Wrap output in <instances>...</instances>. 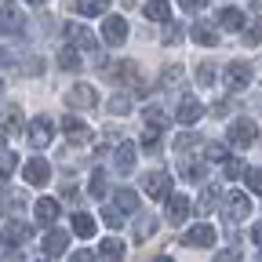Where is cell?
<instances>
[{"label": "cell", "mask_w": 262, "mask_h": 262, "mask_svg": "<svg viewBox=\"0 0 262 262\" xmlns=\"http://www.w3.org/2000/svg\"><path fill=\"white\" fill-rule=\"evenodd\" d=\"M15 168H18V157H15V153H4V149H0V182H4V179H8V175H11Z\"/></svg>", "instance_id": "cell-31"}, {"label": "cell", "mask_w": 262, "mask_h": 262, "mask_svg": "<svg viewBox=\"0 0 262 262\" xmlns=\"http://www.w3.org/2000/svg\"><path fill=\"white\" fill-rule=\"evenodd\" d=\"M0 91H4V80H0Z\"/></svg>", "instance_id": "cell-50"}, {"label": "cell", "mask_w": 262, "mask_h": 262, "mask_svg": "<svg viewBox=\"0 0 262 262\" xmlns=\"http://www.w3.org/2000/svg\"><path fill=\"white\" fill-rule=\"evenodd\" d=\"M98 255H106V258H120L124 255V244L117 237H106V241H98Z\"/></svg>", "instance_id": "cell-26"}, {"label": "cell", "mask_w": 262, "mask_h": 262, "mask_svg": "<svg viewBox=\"0 0 262 262\" xmlns=\"http://www.w3.org/2000/svg\"><path fill=\"white\" fill-rule=\"evenodd\" d=\"M73 233H77V237H84V241H88V237H95V219H91V215H84V211H77V215H73Z\"/></svg>", "instance_id": "cell-23"}, {"label": "cell", "mask_w": 262, "mask_h": 262, "mask_svg": "<svg viewBox=\"0 0 262 262\" xmlns=\"http://www.w3.org/2000/svg\"><path fill=\"white\" fill-rule=\"evenodd\" d=\"M29 4H37V8H40V4H44V0H29Z\"/></svg>", "instance_id": "cell-49"}, {"label": "cell", "mask_w": 262, "mask_h": 262, "mask_svg": "<svg viewBox=\"0 0 262 262\" xmlns=\"http://www.w3.org/2000/svg\"><path fill=\"white\" fill-rule=\"evenodd\" d=\"M201 117H204V106L196 102V98H182V102H179V120L182 124H196Z\"/></svg>", "instance_id": "cell-18"}, {"label": "cell", "mask_w": 262, "mask_h": 262, "mask_svg": "<svg viewBox=\"0 0 262 262\" xmlns=\"http://www.w3.org/2000/svg\"><path fill=\"white\" fill-rule=\"evenodd\" d=\"M106 110H110L113 117H124V113H131V98H127V95H113L110 102H106Z\"/></svg>", "instance_id": "cell-27"}, {"label": "cell", "mask_w": 262, "mask_h": 262, "mask_svg": "<svg viewBox=\"0 0 262 262\" xmlns=\"http://www.w3.org/2000/svg\"><path fill=\"white\" fill-rule=\"evenodd\" d=\"M102 222H106L110 229H120V226H124V219H120L117 208H106V211H102Z\"/></svg>", "instance_id": "cell-38"}, {"label": "cell", "mask_w": 262, "mask_h": 262, "mask_svg": "<svg viewBox=\"0 0 262 262\" xmlns=\"http://www.w3.org/2000/svg\"><path fill=\"white\" fill-rule=\"evenodd\" d=\"M219 26H222V29H244V11L222 8V11H219Z\"/></svg>", "instance_id": "cell-21"}, {"label": "cell", "mask_w": 262, "mask_h": 262, "mask_svg": "<svg viewBox=\"0 0 262 262\" xmlns=\"http://www.w3.org/2000/svg\"><path fill=\"white\" fill-rule=\"evenodd\" d=\"M73 11H80V15H88V18H95V15L110 11V0H73Z\"/></svg>", "instance_id": "cell-20"}, {"label": "cell", "mask_w": 262, "mask_h": 262, "mask_svg": "<svg viewBox=\"0 0 262 262\" xmlns=\"http://www.w3.org/2000/svg\"><path fill=\"white\" fill-rule=\"evenodd\" d=\"M142 15H146L149 22H168V18H171V11H168V4H164V0H149V4L142 8Z\"/></svg>", "instance_id": "cell-22"}, {"label": "cell", "mask_w": 262, "mask_h": 262, "mask_svg": "<svg viewBox=\"0 0 262 262\" xmlns=\"http://www.w3.org/2000/svg\"><path fill=\"white\" fill-rule=\"evenodd\" d=\"M18 124H22V110H18V106H11V110H8V117H4V131L11 135V131H18Z\"/></svg>", "instance_id": "cell-34"}, {"label": "cell", "mask_w": 262, "mask_h": 262, "mask_svg": "<svg viewBox=\"0 0 262 262\" xmlns=\"http://www.w3.org/2000/svg\"><path fill=\"white\" fill-rule=\"evenodd\" d=\"M196 84H201V88H211V84H215V66H211V62H201V66H196Z\"/></svg>", "instance_id": "cell-30"}, {"label": "cell", "mask_w": 262, "mask_h": 262, "mask_svg": "<svg viewBox=\"0 0 262 262\" xmlns=\"http://www.w3.org/2000/svg\"><path fill=\"white\" fill-rule=\"evenodd\" d=\"M182 66H168V70H164V77H160V88H175L179 80H182Z\"/></svg>", "instance_id": "cell-33"}, {"label": "cell", "mask_w": 262, "mask_h": 262, "mask_svg": "<svg viewBox=\"0 0 262 262\" xmlns=\"http://www.w3.org/2000/svg\"><path fill=\"white\" fill-rule=\"evenodd\" d=\"M222 164H226V175H229V179H241V175H244V160H229V157H226Z\"/></svg>", "instance_id": "cell-40"}, {"label": "cell", "mask_w": 262, "mask_h": 262, "mask_svg": "<svg viewBox=\"0 0 262 262\" xmlns=\"http://www.w3.org/2000/svg\"><path fill=\"white\" fill-rule=\"evenodd\" d=\"M258 37H262V33H258V26H251V29H248V40H244V44H248V48H258Z\"/></svg>", "instance_id": "cell-45"}, {"label": "cell", "mask_w": 262, "mask_h": 262, "mask_svg": "<svg viewBox=\"0 0 262 262\" xmlns=\"http://www.w3.org/2000/svg\"><path fill=\"white\" fill-rule=\"evenodd\" d=\"M142 186H146V193L153 196V201H164V196L171 193V175L168 171H149L142 179Z\"/></svg>", "instance_id": "cell-10"}, {"label": "cell", "mask_w": 262, "mask_h": 262, "mask_svg": "<svg viewBox=\"0 0 262 262\" xmlns=\"http://www.w3.org/2000/svg\"><path fill=\"white\" fill-rule=\"evenodd\" d=\"M164 201H168V211H164V215H168V222H171V226H182V222H186V215H189V201H186V193H168Z\"/></svg>", "instance_id": "cell-12"}, {"label": "cell", "mask_w": 262, "mask_h": 262, "mask_svg": "<svg viewBox=\"0 0 262 262\" xmlns=\"http://www.w3.org/2000/svg\"><path fill=\"white\" fill-rule=\"evenodd\" d=\"M51 135H55V124H51V117H37L29 124V131H26V139L37 146V149H44V146H51Z\"/></svg>", "instance_id": "cell-6"}, {"label": "cell", "mask_w": 262, "mask_h": 262, "mask_svg": "<svg viewBox=\"0 0 262 262\" xmlns=\"http://www.w3.org/2000/svg\"><path fill=\"white\" fill-rule=\"evenodd\" d=\"M117 208L120 211H135L139 208V193L135 189H117Z\"/></svg>", "instance_id": "cell-25"}, {"label": "cell", "mask_w": 262, "mask_h": 262, "mask_svg": "<svg viewBox=\"0 0 262 262\" xmlns=\"http://www.w3.org/2000/svg\"><path fill=\"white\" fill-rule=\"evenodd\" d=\"M22 175H26V182H29V186H44V182L51 179V164H48L44 157H33L26 168H22Z\"/></svg>", "instance_id": "cell-11"}, {"label": "cell", "mask_w": 262, "mask_h": 262, "mask_svg": "<svg viewBox=\"0 0 262 262\" xmlns=\"http://www.w3.org/2000/svg\"><path fill=\"white\" fill-rule=\"evenodd\" d=\"M62 135L70 139L73 146H84V142H91V139H95V135H91V127H88L80 117H66V120H62Z\"/></svg>", "instance_id": "cell-8"}, {"label": "cell", "mask_w": 262, "mask_h": 262, "mask_svg": "<svg viewBox=\"0 0 262 262\" xmlns=\"http://www.w3.org/2000/svg\"><path fill=\"white\" fill-rule=\"evenodd\" d=\"M29 237H33V226H29V222H18V219L4 222V229H0V244H8V248L26 244Z\"/></svg>", "instance_id": "cell-2"}, {"label": "cell", "mask_w": 262, "mask_h": 262, "mask_svg": "<svg viewBox=\"0 0 262 262\" xmlns=\"http://www.w3.org/2000/svg\"><path fill=\"white\" fill-rule=\"evenodd\" d=\"M215 201H219V196H215V189H211V186H208V189H204V193H201V211H204V215H208V211H211V208H215Z\"/></svg>", "instance_id": "cell-41"}, {"label": "cell", "mask_w": 262, "mask_h": 262, "mask_svg": "<svg viewBox=\"0 0 262 262\" xmlns=\"http://www.w3.org/2000/svg\"><path fill=\"white\" fill-rule=\"evenodd\" d=\"M226 208H229V219H248L251 215V201H248L241 189H233V193L226 196Z\"/></svg>", "instance_id": "cell-16"}, {"label": "cell", "mask_w": 262, "mask_h": 262, "mask_svg": "<svg viewBox=\"0 0 262 262\" xmlns=\"http://www.w3.org/2000/svg\"><path fill=\"white\" fill-rule=\"evenodd\" d=\"M58 66H62V70H80V55L73 48H62L58 51Z\"/></svg>", "instance_id": "cell-28"}, {"label": "cell", "mask_w": 262, "mask_h": 262, "mask_svg": "<svg viewBox=\"0 0 262 262\" xmlns=\"http://www.w3.org/2000/svg\"><path fill=\"white\" fill-rule=\"evenodd\" d=\"M153 229H157V215H142V219L135 222V241H139V244L149 241V237H153Z\"/></svg>", "instance_id": "cell-24"}, {"label": "cell", "mask_w": 262, "mask_h": 262, "mask_svg": "<svg viewBox=\"0 0 262 262\" xmlns=\"http://www.w3.org/2000/svg\"><path fill=\"white\" fill-rule=\"evenodd\" d=\"M91 196H106V175L91 171Z\"/></svg>", "instance_id": "cell-37"}, {"label": "cell", "mask_w": 262, "mask_h": 262, "mask_svg": "<svg viewBox=\"0 0 262 262\" xmlns=\"http://www.w3.org/2000/svg\"><path fill=\"white\" fill-rule=\"evenodd\" d=\"M66 244H70V233H66V229H51V233L44 237V255L48 258H58L66 251Z\"/></svg>", "instance_id": "cell-15"}, {"label": "cell", "mask_w": 262, "mask_h": 262, "mask_svg": "<svg viewBox=\"0 0 262 262\" xmlns=\"http://www.w3.org/2000/svg\"><path fill=\"white\" fill-rule=\"evenodd\" d=\"M229 142L241 146V149L255 146V142H258V124H255V120H237L233 127H229Z\"/></svg>", "instance_id": "cell-5"}, {"label": "cell", "mask_w": 262, "mask_h": 262, "mask_svg": "<svg viewBox=\"0 0 262 262\" xmlns=\"http://www.w3.org/2000/svg\"><path fill=\"white\" fill-rule=\"evenodd\" d=\"M0 29H4V33L8 29H18V15L11 8H0Z\"/></svg>", "instance_id": "cell-35"}, {"label": "cell", "mask_w": 262, "mask_h": 262, "mask_svg": "<svg viewBox=\"0 0 262 262\" xmlns=\"http://www.w3.org/2000/svg\"><path fill=\"white\" fill-rule=\"evenodd\" d=\"M251 4H255V8H258V0H251Z\"/></svg>", "instance_id": "cell-51"}, {"label": "cell", "mask_w": 262, "mask_h": 262, "mask_svg": "<svg viewBox=\"0 0 262 262\" xmlns=\"http://www.w3.org/2000/svg\"><path fill=\"white\" fill-rule=\"evenodd\" d=\"M146 124H149V127H164V124H168V117H164V110L149 106V110H146Z\"/></svg>", "instance_id": "cell-36"}, {"label": "cell", "mask_w": 262, "mask_h": 262, "mask_svg": "<svg viewBox=\"0 0 262 262\" xmlns=\"http://www.w3.org/2000/svg\"><path fill=\"white\" fill-rule=\"evenodd\" d=\"M95 102H98V95H95L91 84H73L70 95H66V106L70 110H95Z\"/></svg>", "instance_id": "cell-4"}, {"label": "cell", "mask_w": 262, "mask_h": 262, "mask_svg": "<svg viewBox=\"0 0 262 262\" xmlns=\"http://www.w3.org/2000/svg\"><path fill=\"white\" fill-rule=\"evenodd\" d=\"M102 40L106 44H124L127 40V18H120V15H106L102 18Z\"/></svg>", "instance_id": "cell-7"}, {"label": "cell", "mask_w": 262, "mask_h": 262, "mask_svg": "<svg viewBox=\"0 0 262 262\" xmlns=\"http://www.w3.org/2000/svg\"><path fill=\"white\" fill-rule=\"evenodd\" d=\"M193 40L204 44V48H215V44H219V29H215L211 22H196V26H193Z\"/></svg>", "instance_id": "cell-19"}, {"label": "cell", "mask_w": 262, "mask_h": 262, "mask_svg": "<svg viewBox=\"0 0 262 262\" xmlns=\"http://www.w3.org/2000/svg\"><path fill=\"white\" fill-rule=\"evenodd\" d=\"M37 222H40V226H55V222H58V201L40 196V201H37Z\"/></svg>", "instance_id": "cell-17"}, {"label": "cell", "mask_w": 262, "mask_h": 262, "mask_svg": "<svg viewBox=\"0 0 262 262\" xmlns=\"http://www.w3.org/2000/svg\"><path fill=\"white\" fill-rule=\"evenodd\" d=\"M204 142H201V135H179L175 139V149L179 153H193V149H201Z\"/></svg>", "instance_id": "cell-29"}, {"label": "cell", "mask_w": 262, "mask_h": 262, "mask_svg": "<svg viewBox=\"0 0 262 262\" xmlns=\"http://www.w3.org/2000/svg\"><path fill=\"white\" fill-rule=\"evenodd\" d=\"M106 77L117 80V84H135L139 95L146 91V80H139V66H135V62H113L110 70H106Z\"/></svg>", "instance_id": "cell-1"}, {"label": "cell", "mask_w": 262, "mask_h": 262, "mask_svg": "<svg viewBox=\"0 0 262 262\" xmlns=\"http://www.w3.org/2000/svg\"><path fill=\"white\" fill-rule=\"evenodd\" d=\"M182 33H186V29L171 22V26H168V33H164V44H179V40H182Z\"/></svg>", "instance_id": "cell-42"}, {"label": "cell", "mask_w": 262, "mask_h": 262, "mask_svg": "<svg viewBox=\"0 0 262 262\" xmlns=\"http://www.w3.org/2000/svg\"><path fill=\"white\" fill-rule=\"evenodd\" d=\"M258 241H262V226L255 222V226H251V244H258Z\"/></svg>", "instance_id": "cell-47"}, {"label": "cell", "mask_w": 262, "mask_h": 262, "mask_svg": "<svg viewBox=\"0 0 262 262\" xmlns=\"http://www.w3.org/2000/svg\"><path fill=\"white\" fill-rule=\"evenodd\" d=\"M208 160L211 164H222L226 160V146H208Z\"/></svg>", "instance_id": "cell-44"}, {"label": "cell", "mask_w": 262, "mask_h": 262, "mask_svg": "<svg viewBox=\"0 0 262 262\" xmlns=\"http://www.w3.org/2000/svg\"><path fill=\"white\" fill-rule=\"evenodd\" d=\"M251 77H255V70H251V66H244V62H229V66H226V73H222V80H226V88H229V91L248 88V84H251Z\"/></svg>", "instance_id": "cell-3"}, {"label": "cell", "mask_w": 262, "mask_h": 262, "mask_svg": "<svg viewBox=\"0 0 262 262\" xmlns=\"http://www.w3.org/2000/svg\"><path fill=\"white\" fill-rule=\"evenodd\" d=\"M0 149H4V131H0Z\"/></svg>", "instance_id": "cell-48"}, {"label": "cell", "mask_w": 262, "mask_h": 262, "mask_svg": "<svg viewBox=\"0 0 262 262\" xmlns=\"http://www.w3.org/2000/svg\"><path fill=\"white\" fill-rule=\"evenodd\" d=\"M66 37H70L73 48H95V37H91V29L80 26V22H66Z\"/></svg>", "instance_id": "cell-14"}, {"label": "cell", "mask_w": 262, "mask_h": 262, "mask_svg": "<svg viewBox=\"0 0 262 262\" xmlns=\"http://www.w3.org/2000/svg\"><path fill=\"white\" fill-rule=\"evenodd\" d=\"M135 153H139V149H135V146H131V142H124V146H117V153H113V168H117L120 175H127L131 168H135V160H139Z\"/></svg>", "instance_id": "cell-13"}, {"label": "cell", "mask_w": 262, "mask_h": 262, "mask_svg": "<svg viewBox=\"0 0 262 262\" xmlns=\"http://www.w3.org/2000/svg\"><path fill=\"white\" fill-rule=\"evenodd\" d=\"M179 171H182L186 179H193V182L204 179V168H201V164H193V160H186V157H182V164H179Z\"/></svg>", "instance_id": "cell-32"}, {"label": "cell", "mask_w": 262, "mask_h": 262, "mask_svg": "<svg viewBox=\"0 0 262 262\" xmlns=\"http://www.w3.org/2000/svg\"><path fill=\"white\" fill-rule=\"evenodd\" d=\"M179 4L189 8V11H201V8H204V0H179Z\"/></svg>", "instance_id": "cell-46"}, {"label": "cell", "mask_w": 262, "mask_h": 262, "mask_svg": "<svg viewBox=\"0 0 262 262\" xmlns=\"http://www.w3.org/2000/svg\"><path fill=\"white\" fill-rule=\"evenodd\" d=\"M248 186H251V193H262V171L258 168H248Z\"/></svg>", "instance_id": "cell-43"}, {"label": "cell", "mask_w": 262, "mask_h": 262, "mask_svg": "<svg viewBox=\"0 0 262 262\" xmlns=\"http://www.w3.org/2000/svg\"><path fill=\"white\" fill-rule=\"evenodd\" d=\"M157 146H160V127H149L142 135V149H157Z\"/></svg>", "instance_id": "cell-39"}, {"label": "cell", "mask_w": 262, "mask_h": 262, "mask_svg": "<svg viewBox=\"0 0 262 262\" xmlns=\"http://www.w3.org/2000/svg\"><path fill=\"white\" fill-rule=\"evenodd\" d=\"M215 241H219V233H215V226H208V222L186 229V237H182V244H189V248H211Z\"/></svg>", "instance_id": "cell-9"}]
</instances>
